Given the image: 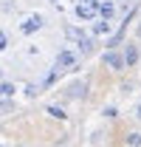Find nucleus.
<instances>
[{
	"label": "nucleus",
	"instance_id": "obj_1",
	"mask_svg": "<svg viewBox=\"0 0 141 147\" xmlns=\"http://www.w3.org/2000/svg\"><path fill=\"white\" fill-rule=\"evenodd\" d=\"M62 34L68 37L70 42L76 45V51H79V57H90V54H96V45H99V40L96 37H90L85 28H79V26H62Z\"/></svg>",
	"mask_w": 141,
	"mask_h": 147
},
{
	"label": "nucleus",
	"instance_id": "obj_2",
	"mask_svg": "<svg viewBox=\"0 0 141 147\" xmlns=\"http://www.w3.org/2000/svg\"><path fill=\"white\" fill-rule=\"evenodd\" d=\"M45 14L42 11H28V14H23L20 17V23H17V31L23 37H34V34H40L42 28H45Z\"/></svg>",
	"mask_w": 141,
	"mask_h": 147
},
{
	"label": "nucleus",
	"instance_id": "obj_3",
	"mask_svg": "<svg viewBox=\"0 0 141 147\" xmlns=\"http://www.w3.org/2000/svg\"><path fill=\"white\" fill-rule=\"evenodd\" d=\"M79 51L76 48H59L56 57H54V71L65 74V71H79Z\"/></svg>",
	"mask_w": 141,
	"mask_h": 147
},
{
	"label": "nucleus",
	"instance_id": "obj_4",
	"mask_svg": "<svg viewBox=\"0 0 141 147\" xmlns=\"http://www.w3.org/2000/svg\"><path fill=\"white\" fill-rule=\"evenodd\" d=\"M99 6H102V0H76L73 3V17L79 20V23H96L99 20Z\"/></svg>",
	"mask_w": 141,
	"mask_h": 147
},
{
	"label": "nucleus",
	"instance_id": "obj_5",
	"mask_svg": "<svg viewBox=\"0 0 141 147\" xmlns=\"http://www.w3.org/2000/svg\"><path fill=\"white\" fill-rule=\"evenodd\" d=\"M102 62H105V68H110V71H124V68H127L124 54L119 51V48H110V51H105V54H102Z\"/></svg>",
	"mask_w": 141,
	"mask_h": 147
},
{
	"label": "nucleus",
	"instance_id": "obj_6",
	"mask_svg": "<svg viewBox=\"0 0 141 147\" xmlns=\"http://www.w3.org/2000/svg\"><path fill=\"white\" fill-rule=\"evenodd\" d=\"M90 28V37H110L113 31H116V23H107V20H96V23H90L88 26Z\"/></svg>",
	"mask_w": 141,
	"mask_h": 147
},
{
	"label": "nucleus",
	"instance_id": "obj_7",
	"mask_svg": "<svg viewBox=\"0 0 141 147\" xmlns=\"http://www.w3.org/2000/svg\"><path fill=\"white\" fill-rule=\"evenodd\" d=\"M85 91H88V82H85V79H76V82H70L68 88H65V96H68V99H82Z\"/></svg>",
	"mask_w": 141,
	"mask_h": 147
},
{
	"label": "nucleus",
	"instance_id": "obj_8",
	"mask_svg": "<svg viewBox=\"0 0 141 147\" xmlns=\"http://www.w3.org/2000/svg\"><path fill=\"white\" fill-rule=\"evenodd\" d=\"M119 14V9H116V3L113 0H102V6H99V20H107V23H113Z\"/></svg>",
	"mask_w": 141,
	"mask_h": 147
},
{
	"label": "nucleus",
	"instance_id": "obj_9",
	"mask_svg": "<svg viewBox=\"0 0 141 147\" xmlns=\"http://www.w3.org/2000/svg\"><path fill=\"white\" fill-rule=\"evenodd\" d=\"M122 54H124V62H127V68H130V65H136V62H138L141 51H138V45L130 40V42H124V51H122Z\"/></svg>",
	"mask_w": 141,
	"mask_h": 147
},
{
	"label": "nucleus",
	"instance_id": "obj_10",
	"mask_svg": "<svg viewBox=\"0 0 141 147\" xmlns=\"http://www.w3.org/2000/svg\"><path fill=\"white\" fill-rule=\"evenodd\" d=\"M14 93H17V85L14 82H6V79L0 82V99H11Z\"/></svg>",
	"mask_w": 141,
	"mask_h": 147
},
{
	"label": "nucleus",
	"instance_id": "obj_11",
	"mask_svg": "<svg viewBox=\"0 0 141 147\" xmlns=\"http://www.w3.org/2000/svg\"><path fill=\"white\" fill-rule=\"evenodd\" d=\"M45 113H48V116H54V119H59V122H62V119H68V113H65V108H62V105H48V108H45Z\"/></svg>",
	"mask_w": 141,
	"mask_h": 147
},
{
	"label": "nucleus",
	"instance_id": "obj_12",
	"mask_svg": "<svg viewBox=\"0 0 141 147\" xmlns=\"http://www.w3.org/2000/svg\"><path fill=\"white\" fill-rule=\"evenodd\" d=\"M124 144L127 147H141V133L138 130H130V133L124 136Z\"/></svg>",
	"mask_w": 141,
	"mask_h": 147
},
{
	"label": "nucleus",
	"instance_id": "obj_13",
	"mask_svg": "<svg viewBox=\"0 0 141 147\" xmlns=\"http://www.w3.org/2000/svg\"><path fill=\"white\" fill-rule=\"evenodd\" d=\"M9 45H11V37H9V31H6V28H0V54H3Z\"/></svg>",
	"mask_w": 141,
	"mask_h": 147
},
{
	"label": "nucleus",
	"instance_id": "obj_14",
	"mask_svg": "<svg viewBox=\"0 0 141 147\" xmlns=\"http://www.w3.org/2000/svg\"><path fill=\"white\" fill-rule=\"evenodd\" d=\"M102 116H107V119H116V116H119V108H116V105H105V108H102Z\"/></svg>",
	"mask_w": 141,
	"mask_h": 147
},
{
	"label": "nucleus",
	"instance_id": "obj_15",
	"mask_svg": "<svg viewBox=\"0 0 141 147\" xmlns=\"http://www.w3.org/2000/svg\"><path fill=\"white\" fill-rule=\"evenodd\" d=\"M133 119H136V122L141 125V99L136 102V105H133Z\"/></svg>",
	"mask_w": 141,
	"mask_h": 147
},
{
	"label": "nucleus",
	"instance_id": "obj_16",
	"mask_svg": "<svg viewBox=\"0 0 141 147\" xmlns=\"http://www.w3.org/2000/svg\"><path fill=\"white\" fill-rule=\"evenodd\" d=\"M37 93H40V85H28L26 88V96H37Z\"/></svg>",
	"mask_w": 141,
	"mask_h": 147
},
{
	"label": "nucleus",
	"instance_id": "obj_17",
	"mask_svg": "<svg viewBox=\"0 0 141 147\" xmlns=\"http://www.w3.org/2000/svg\"><path fill=\"white\" fill-rule=\"evenodd\" d=\"M133 37H136V40H138V42H141V20H138V23H136V31H133Z\"/></svg>",
	"mask_w": 141,
	"mask_h": 147
},
{
	"label": "nucleus",
	"instance_id": "obj_18",
	"mask_svg": "<svg viewBox=\"0 0 141 147\" xmlns=\"http://www.w3.org/2000/svg\"><path fill=\"white\" fill-rule=\"evenodd\" d=\"M0 82H3V71H0Z\"/></svg>",
	"mask_w": 141,
	"mask_h": 147
},
{
	"label": "nucleus",
	"instance_id": "obj_19",
	"mask_svg": "<svg viewBox=\"0 0 141 147\" xmlns=\"http://www.w3.org/2000/svg\"><path fill=\"white\" fill-rule=\"evenodd\" d=\"M0 127H3V125H0Z\"/></svg>",
	"mask_w": 141,
	"mask_h": 147
},
{
	"label": "nucleus",
	"instance_id": "obj_20",
	"mask_svg": "<svg viewBox=\"0 0 141 147\" xmlns=\"http://www.w3.org/2000/svg\"><path fill=\"white\" fill-rule=\"evenodd\" d=\"M0 147H3V144H0Z\"/></svg>",
	"mask_w": 141,
	"mask_h": 147
}]
</instances>
